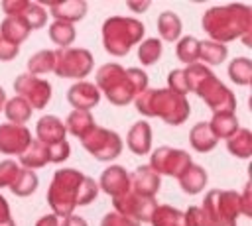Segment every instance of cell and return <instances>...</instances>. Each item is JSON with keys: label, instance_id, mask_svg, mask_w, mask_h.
I'll use <instances>...</instances> for the list:
<instances>
[{"label": "cell", "instance_id": "cell-27", "mask_svg": "<svg viewBox=\"0 0 252 226\" xmlns=\"http://www.w3.org/2000/svg\"><path fill=\"white\" fill-rule=\"evenodd\" d=\"M201 210H203L205 226H236L234 220L226 218V216L219 210V206H217V202H215V191H209V193L205 195V200H203V204H201Z\"/></svg>", "mask_w": 252, "mask_h": 226}, {"label": "cell", "instance_id": "cell-20", "mask_svg": "<svg viewBox=\"0 0 252 226\" xmlns=\"http://www.w3.org/2000/svg\"><path fill=\"white\" fill-rule=\"evenodd\" d=\"M94 128H96V122L89 110H73L65 120V130L79 140H85Z\"/></svg>", "mask_w": 252, "mask_h": 226}, {"label": "cell", "instance_id": "cell-39", "mask_svg": "<svg viewBox=\"0 0 252 226\" xmlns=\"http://www.w3.org/2000/svg\"><path fill=\"white\" fill-rule=\"evenodd\" d=\"M167 90H171V92H175V94H179V96H185V94L189 92L183 69H173V71H169V75H167Z\"/></svg>", "mask_w": 252, "mask_h": 226}, {"label": "cell", "instance_id": "cell-21", "mask_svg": "<svg viewBox=\"0 0 252 226\" xmlns=\"http://www.w3.org/2000/svg\"><path fill=\"white\" fill-rule=\"evenodd\" d=\"M20 163H22L20 167L30 169V171L45 167V165L49 163V151H47V145L41 143V141H37V140H32L30 145L26 147V151L20 155Z\"/></svg>", "mask_w": 252, "mask_h": 226}, {"label": "cell", "instance_id": "cell-36", "mask_svg": "<svg viewBox=\"0 0 252 226\" xmlns=\"http://www.w3.org/2000/svg\"><path fill=\"white\" fill-rule=\"evenodd\" d=\"M37 185H39V179H37L35 171H30V169H24L22 167V171H20L18 179L14 181V185L10 187V191L16 197H28V195L35 193Z\"/></svg>", "mask_w": 252, "mask_h": 226}, {"label": "cell", "instance_id": "cell-13", "mask_svg": "<svg viewBox=\"0 0 252 226\" xmlns=\"http://www.w3.org/2000/svg\"><path fill=\"white\" fill-rule=\"evenodd\" d=\"M32 141V132L26 126L0 124V153L22 155Z\"/></svg>", "mask_w": 252, "mask_h": 226}, {"label": "cell", "instance_id": "cell-50", "mask_svg": "<svg viewBox=\"0 0 252 226\" xmlns=\"http://www.w3.org/2000/svg\"><path fill=\"white\" fill-rule=\"evenodd\" d=\"M0 226H16V222H14L12 218H10V220H6V222H2Z\"/></svg>", "mask_w": 252, "mask_h": 226}, {"label": "cell", "instance_id": "cell-1", "mask_svg": "<svg viewBox=\"0 0 252 226\" xmlns=\"http://www.w3.org/2000/svg\"><path fill=\"white\" fill-rule=\"evenodd\" d=\"M96 195L98 185L94 183V179L73 167H65L53 173L51 185L47 189V202L53 210L51 214H55L57 218H65L73 214L77 206L91 204Z\"/></svg>", "mask_w": 252, "mask_h": 226}, {"label": "cell", "instance_id": "cell-32", "mask_svg": "<svg viewBox=\"0 0 252 226\" xmlns=\"http://www.w3.org/2000/svg\"><path fill=\"white\" fill-rule=\"evenodd\" d=\"M228 77L240 86H248L252 81V61L248 57H236L228 65Z\"/></svg>", "mask_w": 252, "mask_h": 226}, {"label": "cell", "instance_id": "cell-12", "mask_svg": "<svg viewBox=\"0 0 252 226\" xmlns=\"http://www.w3.org/2000/svg\"><path fill=\"white\" fill-rule=\"evenodd\" d=\"M2 10L6 18H18L22 20L30 31L39 29L47 22V12L39 2H30V0H6L2 2Z\"/></svg>", "mask_w": 252, "mask_h": 226}, {"label": "cell", "instance_id": "cell-24", "mask_svg": "<svg viewBox=\"0 0 252 226\" xmlns=\"http://www.w3.org/2000/svg\"><path fill=\"white\" fill-rule=\"evenodd\" d=\"M217 141L219 140L213 136V132H211V128H209L207 122H197L191 128V132H189V143L199 153H207V151L215 149L217 147Z\"/></svg>", "mask_w": 252, "mask_h": 226}, {"label": "cell", "instance_id": "cell-38", "mask_svg": "<svg viewBox=\"0 0 252 226\" xmlns=\"http://www.w3.org/2000/svg\"><path fill=\"white\" fill-rule=\"evenodd\" d=\"M20 171H22V167L12 159L0 161V187H8L10 189L14 185V181L18 179Z\"/></svg>", "mask_w": 252, "mask_h": 226}, {"label": "cell", "instance_id": "cell-8", "mask_svg": "<svg viewBox=\"0 0 252 226\" xmlns=\"http://www.w3.org/2000/svg\"><path fill=\"white\" fill-rule=\"evenodd\" d=\"M81 143L96 161H112L122 153L124 147L116 132L100 126H96L85 140H81Z\"/></svg>", "mask_w": 252, "mask_h": 226}, {"label": "cell", "instance_id": "cell-35", "mask_svg": "<svg viewBox=\"0 0 252 226\" xmlns=\"http://www.w3.org/2000/svg\"><path fill=\"white\" fill-rule=\"evenodd\" d=\"M47 33H49V39H51L55 45H59V49L69 47V45L75 41V35H77L75 28H73L71 24H65V22H53V24L49 26Z\"/></svg>", "mask_w": 252, "mask_h": 226}, {"label": "cell", "instance_id": "cell-29", "mask_svg": "<svg viewBox=\"0 0 252 226\" xmlns=\"http://www.w3.org/2000/svg\"><path fill=\"white\" fill-rule=\"evenodd\" d=\"M158 33L163 41H177L179 35H181V20L177 14L173 12H161L159 18H158ZM159 39V41H161Z\"/></svg>", "mask_w": 252, "mask_h": 226}, {"label": "cell", "instance_id": "cell-22", "mask_svg": "<svg viewBox=\"0 0 252 226\" xmlns=\"http://www.w3.org/2000/svg\"><path fill=\"white\" fill-rule=\"evenodd\" d=\"M177 179H179V185H181L183 193H187V195H199L207 187V179L209 177H207V171L201 165L191 163Z\"/></svg>", "mask_w": 252, "mask_h": 226}, {"label": "cell", "instance_id": "cell-19", "mask_svg": "<svg viewBox=\"0 0 252 226\" xmlns=\"http://www.w3.org/2000/svg\"><path fill=\"white\" fill-rule=\"evenodd\" d=\"M126 145L132 153L136 155H146L150 153L152 149V128L148 122L140 120L136 122L130 130H128V136H126Z\"/></svg>", "mask_w": 252, "mask_h": 226}, {"label": "cell", "instance_id": "cell-46", "mask_svg": "<svg viewBox=\"0 0 252 226\" xmlns=\"http://www.w3.org/2000/svg\"><path fill=\"white\" fill-rule=\"evenodd\" d=\"M12 216H10V204H8V200L0 195V224L2 222H6V220H10Z\"/></svg>", "mask_w": 252, "mask_h": 226}, {"label": "cell", "instance_id": "cell-25", "mask_svg": "<svg viewBox=\"0 0 252 226\" xmlns=\"http://www.w3.org/2000/svg\"><path fill=\"white\" fill-rule=\"evenodd\" d=\"M226 149L238 159H248L252 155V132L248 128H238L226 140Z\"/></svg>", "mask_w": 252, "mask_h": 226}, {"label": "cell", "instance_id": "cell-9", "mask_svg": "<svg viewBox=\"0 0 252 226\" xmlns=\"http://www.w3.org/2000/svg\"><path fill=\"white\" fill-rule=\"evenodd\" d=\"M191 155L183 149H175L169 145H161L152 151L150 155V169L158 175H169V177H179L189 165H191Z\"/></svg>", "mask_w": 252, "mask_h": 226}, {"label": "cell", "instance_id": "cell-14", "mask_svg": "<svg viewBox=\"0 0 252 226\" xmlns=\"http://www.w3.org/2000/svg\"><path fill=\"white\" fill-rule=\"evenodd\" d=\"M96 185H98V191H104L106 195L116 198L130 191V175L122 165H110L100 173V179Z\"/></svg>", "mask_w": 252, "mask_h": 226}, {"label": "cell", "instance_id": "cell-30", "mask_svg": "<svg viewBox=\"0 0 252 226\" xmlns=\"http://www.w3.org/2000/svg\"><path fill=\"white\" fill-rule=\"evenodd\" d=\"M4 114H6V118L10 120V124L24 126V124L32 118V108H30V104H28L24 98L14 96V98L6 100V104H4Z\"/></svg>", "mask_w": 252, "mask_h": 226}, {"label": "cell", "instance_id": "cell-15", "mask_svg": "<svg viewBox=\"0 0 252 226\" xmlns=\"http://www.w3.org/2000/svg\"><path fill=\"white\" fill-rule=\"evenodd\" d=\"M161 187V179L158 173H154L148 165H140L134 169L130 175V191L134 195L146 197V198H156L158 191Z\"/></svg>", "mask_w": 252, "mask_h": 226}, {"label": "cell", "instance_id": "cell-6", "mask_svg": "<svg viewBox=\"0 0 252 226\" xmlns=\"http://www.w3.org/2000/svg\"><path fill=\"white\" fill-rule=\"evenodd\" d=\"M146 28L140 20L130 16H110L102 24V45L106 53L124 57L134 45L142 41Z\"/></svg>", "mask_w": 252, "mask_h": 226}, {"label": "cell", "instance_id": "cell-16", "mask_svg": "<svg viewBox=\"0 0 252 226\" xmlns=\"http://www.w3.org/2000/svg\"><path fill=\"white\" fill-rule=\"evenodd\" d=\"M67 100L75 110H89L94 108L100 100V92L94 86V83L89 81H77L67 90Z\"/></svg>", "mask_w": 252, "mask_h": 226}, {"label": "cell", "instance_id": "cell-34", "mask_svg": "<svg viewBox=\"0 0 252 226\" xmlns=\"http://www.w3.org/2000/svg\"><path fill=\"white\" fill-rule=\"evenodd\" d=\"M53 63H55V53L51 49H41L28 59V71L33 77L45 75V73L53 71Z\"/></svg>", "mask_w": 252, "mask_h": 226}, {"label": "cell", "instance_id": "cell-28", "mask_svg": "<svg viewBox=\"0 0 252 226\" xmlns=\"http://www.w3.org/2000/svg\"><path fill=\"white\" fill-rule=\"evenodd\" d=\"M152 226H185L183 212L169 204H158L150 218Z\"/></svg>", "mask_w": 252, "mask_h": 226}, {"label": "cell", "instance_id": "cell-18", "mask_svg": "<svg viewBox=\"0 0 252 226\" xmlns=\"http://www.w3.org/2000/svg\"><path fill=\"white\" fill-rule=\"evenodd\" d=\"M35 136H37V141H41L45 145H51V143L63 141L65 136H67V130H65L63 120H59L53 114H47V116H41L37 120V124H35Z\"/></svg>", "mask_w": 252, "mask_h": 226}, {"label": "cell", "instance_id": "cell-33", "mask_svg": "<svg viewBox=\"0 0 252 226\" xmlns=\"http://www.w3.org/2000/svg\"><path fill=\"white\" fill-rule=\"evenodd\" d=\"M175 55L181 63L185 65H193L199 61V39L193 35H185L181 39H177L175 45Z\"/></svg>", "mask_w": 252, "mask_h": 226}, {"label": "cell", "instance_id": "cell-5", "mask_svg": "<svg viewBox=\"0 0 252 226\" xmlns=\"http://www.w3.org/2000/svg\"><path fill=\"white\" fill-rule=\"evenodd\" d=\"M134 104L140 114L148 118H161L169 126L183 124L191 114L189 100L167 88H146L134 98Z\"/></svg>", "mask_w": 252, "mask_h": 226}, {"label": "cell", "instance_id": "cell-11", "mask_svg": "<svg viewBox=\"0 0 252 226\" xmlns=\"http://www.w3.org/2000/svg\"><path fill=\"white\" fill-rule=\"evenodd\" d=\"M112 204H114V212H118V214H122L126 218H132L138 224L150 222L152 212L158 206L156 198H146V197L134 195L132 191H128V193L112 198Z\"/></svg>", "mask_w": 252, "mask_h": 226}, {"label": "cell", "instance_id": "cell-42", "mask_svg": "<svg viewBox=\"0 0 252 226\" xmlns=\"http://www.w3.org/2000/svg\"><path fill=\"white\" fill-rule=\"evenodd\" d=\"M183 218H185V226H205V218H203L201 206H189L183 212Z\"/></svg>", "mask_w": 252, "mask_h": 226}, {"label": "cell", "instance_id": "cell-7", "mask_svg": "<svg viewBox=\"0 0 252 226\" xmlns=\"http://www.w3.org/2000/svg\"><path fill=\"white\" fill-rule=\"evenodd\" d=\"M53 73L61 79H77L83 81L93 71V55L83 47H63L55 49Z\"/></svg>", "mask_w": 252, "mask_h": 226}, {"label": "cell", "instance_id": "cell-4", "mask_svg": "<svg viewBox=\"0 0 252 226\" xmlns=\"http://www.w3.org/2000/svg\"><path fill=\"white\" fill-rule=\"evenodd\" d=\"M183 73H185L189 92H195L201 100H205V104L213 110V114L234 112L236 96L226 85H222L217 79V75L209 67H205L203 63H193V65H187Z\"/></svg>", "mask_w": 252, "mask_h": 226}, {"label": "cell", "instance_id": "cell-23", "mask_svg": "<svg viewBox=\"0 0 252 226\" xmlns=\"http://www.w3.org/2000/svg\"><path fill=\"white\" fill-rule=\"evenodd\" d=\"M207 124L217 140H228L240 128L234 112H217V114H213L211 122H207Z\"/></svg>", "mask_w": 252, "mask_h": 226}, {"label": "cell", "instance_id": "cell-45", "mask_svg": "<svg viewBox=\"0 0 252 226\" xmlns=\"http://www.w3.org/2000/svg\"><path fill=\"white\" fill-rule=\"evenodd\" d=\"M59 226H89V224H87V220H85L83 216L69 214V216H65V218L59 222Z\"/></svg>", "mask_w": 252, "mask_h": 226}, {"label": "cell", "instance_id": "cell-2", "mask_svg": "<svg viewBox=\"0 0 252 226\" xmlns=\"http://www.w3.org/2000/svg\"><path fill=\"white\" fill-rule=\"evenodd\" d=\"M94 86L108 98L110 104L126 106L148 88V75L138 67L124 69L118 63H106L96 71Z\"/></svg>", "mask_w": 252, "mask_h": 226}, {"label": "cell", "instance_id": "cell-47", "mask_svg": "<svg viewBox=\"0 0 252 226\" xmlns=\"http://www.w3.org/2000/svg\"><path fill=\"white\" fill-rule=\"evenodd\" d=\"M35 226H59V218L55 214H45L35 222Z\"/></svg>", "mask_w": 252, "mask_h": 226}, {"label": "cell", "instance_id": "cell-26", "mask_svg": "<svg viewBox=\"0 0 252 226\" xmlns=\"http://www.w3.org/2000/svg\"><path fill=\"white\" fill-rule=\"evenodd\" d=\"M30 35L28 26L18 20V18H4L0 24V39L8 41L12 45H20L22 41H26Z\"/></svg>", "mask_w": 252, "mask_h": 226}, {"label": "cell", "instance_id": "cell-40", "mask_svg": "<svg viewBox=\"0 0 252 226\" xmlns=\"http://www.w3.org/2000/svg\"><path fill=\"white\" fill-rule=\"evenodd\" d=\"M47 151H49V163H63L71 155V145L67 140H63L59 143L47 145Z\"/></svg>", "mask_w": 252, "mask_h": 226}, {"label": "cell", "instance_id": "cell-10", "mask_svg": "<svg viewBox=\"0 0 252 226\" xmlns=\"http://www.w3.org/2000/svg\"><path fill=\"white\" fill-rule=\"evenodd\" d=\"M14 90L30 104L32 110H43L51 100V85L45 79L33 77L30 73H22L16 77Z\"/></svg>", "mask_w": 252, "mask_h": 226}, {"label": "cell", "instance_id": "cell-37", "mask_svg": "<svg viewBox=\"0 0 252 226\" xmlns=\"http://www.w3.org/2000/svg\"><path fill=\"white\" fill-rule=\"evenodd\" d=\"M161 49L163 47L158 37H148L138 45V59L142 61V65H154L161 57Z\"/></svg>", "mask_w": 252, "mask_h": 226}, {"label": "cell", "instance_id": "cell-48", "mask_svg": "<svg viewBox=\"0 0 252 226\" xmlns=\"http://www.w3.org/2000/svg\"><path fill=\"white\" fill-rule=\"evenodd\" d=\"M128 6H130L132 10H146V8L150 6V4H148V2H146V4H134V2H130Z\"/></svg>", "mask_w": 252, "mask_h": 226}, {"label": "cell", "instance_id": "cell-44", "mask_svg": "<svg viewBox=\"0 0 252 226\" xmlns=\"http://www.w3.org/2000/svg\"><path fill=\"white\" fill-rule=\"evenodd\" d=\"M20 53V45H12L0 39V61H12Z\"/></svg>", "mask_w": 252, "mask_h": 226}, {"label": "cell", "instance_id": "cell-43", "mask_svg": "<svg viewBox=\"0 0 252 226\" xmlns=\"http://www.w3.org/2000/svg\"><path fill=\"white\" fill-rule=\"evenodd\" d=\"M240 214L252 216V193H250V183L244 185V191L240 195Z\"/></svg>", "mask_w": 252, "mask_h": 226}, {"label": "cell", "instance_id": "cell-41", "mask_svg": "<svg viewBox=\"0 0 252 226\" xmlns=\"http://www.w3.org/2000/svg\"><path fill=\"white\" fill-rule=\"evenodd\" d=\"M100 226H140V224L132 218H126V216L118 214V212H106L102 216Z\"/></svg>", "mask_w": 252, "mask_h": 226}, {"label": "cell", "instance_id": "cell-31", "mask_svg": "<svg viewBox=\"0 0 252 226\" xmlns=\"http://www.w3.org/2000/svg\"><path fill=\"white\" fill-rule=\"evenodd\" d=\"M228 55V49L226 45L222 43H217V41H199V59L205 61L203 65H220Z\"/></svg>", "mask_w": 252, "mask_h": 226}, {"label": "cell", "instance_id": "cell-3", "mask_svg": "<svg viewBox=\"0 0 252 226\" xmlns=\"http://www.w3.org/2000/svg\"><path fill=\"white\" fill-rule=\"evenodd\" d=\"M201 26L209 33L211 41L224 45L252 31V10L246 4L215 6L203 14Z\"/></svg>", "mask_w": 252, "mask_h": 226}, {"label": "cell", "instance_id": "cell-17", "mask_svg": "<svg viewBox=\"0 0 252 226\" xmlns=\"http://www.w3.org/2000/svg\"><path fill=\"white\" fill-rule=\"evenodd\" d=\"M49 14L55 18V22L75 24L85 18L89 4L85 0H63V2H47Z\"/></svg>", "mask_w": 252, "mask_h": 226}, {"label": "cell", "instance_id": "cell-49", "mask_svg": "<svg viewBox=\"0 0 252 226\" xmlns=\"http://www.w3.org/2000/svg\"><path fill=\"white\" fill-rule=\"evenodd\" d=\"M6 92H4V88L0 86V110H4V104H6Z\"/></svg>", "mask_w": 252, "mask_h": 226}]
</instances>
